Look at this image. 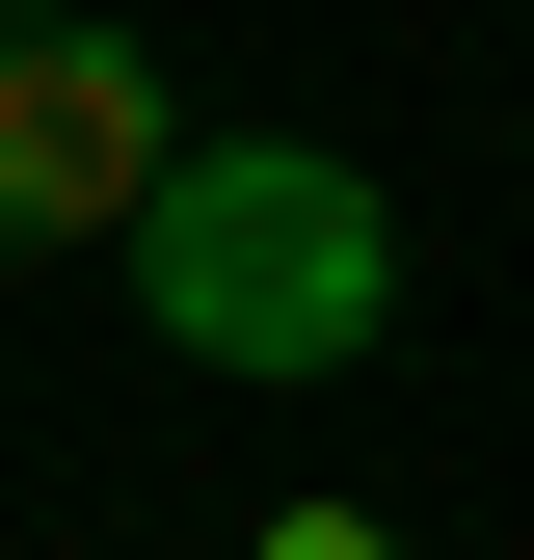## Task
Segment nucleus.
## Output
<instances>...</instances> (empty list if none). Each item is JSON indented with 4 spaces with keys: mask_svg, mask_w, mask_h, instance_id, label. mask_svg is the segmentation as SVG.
<instances>
[{
    "mask_svg": "<svg viewBox=\"0 0 534 560\" xmlns=\"http://www.w3.org/2000/svg\"><path fill=\"white\" fill-rule=\"evenodd\" d=\"M187 133H161V54L134 27H0V267L54 241H161Z\"/></svg>",
    "mask_w": 534,
    "mask_h": 560,
    "instance_id": "nucleus-2",
    "label": "nucleus"
},
{
    "mask_svg": "<svg viewBox=\"0 0 534 560\" xmlns=\"http://www.w3.org/2000/svg\"><path fill=\"white\" fill-rule=\"evenodd\" d=\"M0 27H81V0H0Z\"/></svg>",
    "mask_w": 534,
    "mask_h": 560,
    "instance_id": "nucleus-4",
    "label": "nucleus"
},
{
    "mask_svg": "<svg viewBox=\"0 0 534 560\" xmlns=\"http://www.w3.org/2000/svg\"><path fill=\"white\" fill-rule=\"evenodd\" d=\"M267 560H400V534L374 508H267Z\"/></svg>",
    "mask_w": 534,
    "mask_h": 560,
    "instance_id": "nucleus-3",
    "label": "nucleus"
},
{
    "mask_svg": "<svg viewBox=\"0 0 534 560\" xmlns=\"http://www.w3.org/2000/svg\"><path fill=\"white\" fill-rule=\"evenodd\" d=\"M134 294H161V347H214V374H348L374 294H400V214L348 161H294V133H214L161 187V241H134Z\"/></svg>",
    "mask_w": 534,
    "mask_h": 560,
    "instance_id": "nucleus-1",
    "label": "nucleus"
}]
</instances>
